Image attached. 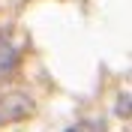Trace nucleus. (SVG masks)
<instances>
[{"label": "nucleus", "mask_w": 132, "mask_h": 132, "mask_svg": "<svg viewBox=\"0 0 132 132\" xmlns=\"http://www.w3.org/2000/svg\"><path fill=\"white\" fill-rule=\"evenodd\" d=\"M33 111V102L30 96L24 93H6V96H0V123H6V120H21Z\"/></svg>", "instance_id": "1"}, {"label": "nucleus", "mask_w": 132, "mask_h": 132, "mask_svg": "<svg viewBox=\"0 0 132 132\" xmlns=\"http://www.w3.org/2000/svg\"><path fill=\"white\" fill-rule=\"evenodd\" d=\"M15 60H18L15 48H12L9 42H0V78H3L6 72H12V66H15Z\"/></svg>", "instance_id": "2"}]
</instances>
